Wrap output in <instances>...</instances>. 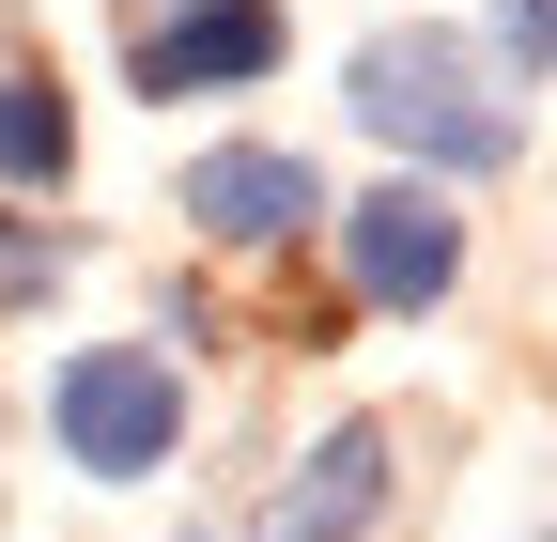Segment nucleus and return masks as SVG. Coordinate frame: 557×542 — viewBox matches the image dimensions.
<instances>
[{
	"instance_id": "f257e3e1",
	"label": "nucleus",
	"mask_w": 557,
	"mask_h": 542,
	"mask_svg": "<svg viewBox=\"0 0 557 542\" xmlns=\"http://www.w3.org/2000/svg\"><path fill=\"white\" fill-rule=\"evenodd\" d=\"M341 109H357L418 186H465V171H511V156H527L511 94H480L465 32H372L357 62H341Z\"/></svg>"
},
{
	"instance_id": "f03ea898",
	"label": "nucleus",
	"mask_w": 557,
	"mask_h": 542,
	"mask_svg": "<svg viewBox=\"0 0 557 542\" xmlns=\"http://www.w3.org/2000/svg\"><path fill=\"white\" fill-rule=\"evenodd\" d=\"M47 434L78 481H156V465L186 449V372L156 342H78L47 372Z\"/></svg>"
},
{
	"instance_id": "7ed1b4c3",
	"label": "nucleus",
	"mask_w": 557,
	"mask_h": 542,
	"mask_svg": "<svg viewBox=\"0 0 557 542\" xmlns=\"http://www.w3.org/2000/svg\"><path fill=\"white\" fill-rule=\"evenodd\" d=\"M325 233H341V280H357L372 310H434L465 280V218H449V186H372V201H325Z\"/></svg>"
},
{
	"instance_id": "20e7f679",
	"label": "nucleus",
	"mask_w": 557,
	"mask_h": 542,
	"mask_svg": "<svg viewBox=\"0 0 557 542\" xmlns=\"http://www.w3.org/2000/svg\"><path fill=\"white\" fill-rule=\"evenodd\" d=\"M171 218L201 248H295V233H325V171L295 140H218V156H186Z\"/></svg>"
},
{
	"instance_id": "39448f33",
	"label": "nucleus",
	"mask_w": 557,
	"mask_h": 542,
	"mask_svg": "<svg viewBox=\"0 0 557 542\" xmlns=\"http://www.w3.org/2000/svg\"><path fill=\"white\" fill-rule=\"evenodd\" d=\"M372 512H387V419H341L263 481L248 542H372Z\"/></svg>"
},
{
	"instance_id": "423d86ee",
	"label": "nucleus",
	"mask_w": 557,
	"mask_h": 542,
	"mask_svg": "<svg viewBox=\"0 0 557 542\" xmlns=\"http://www.w3.org/2000/svg\"><path fill=\"white\" fill-rule=\"evenodd\" d=\"M124 78L139 94H248V78H278V0H171L156 32L124 47Z\"/></svg>"
},
{
	"instance_id": "0eeeda50",
	"label": "nucleus",
	"mask_w": 557,
	"mask_h": 542,
	"mask_svg": "<svg viewBox=\"0 0 557 542\" xmlns=\"http://www.w3.org/2000/svg\"><path fill=\"white\" fill-rule=\"evenodd\" d=\"M62 171H78V109H62V78L0 62V186H62Z\"/></svg>"
},
{
	"instance_id": "6e6552de",
	"label": "nucleus",
	"mask_w": 557,
	"mask_h": 542,
	"mask_svg": "<svg viewBox=\"0 0 557 542\" xmlns=\"http://www.w3.org/2000/svg\"><path fill=\"white\" fill-rule=\"evenodd\" d=\"M62 263H78V233H47V218H0V310H32Z\"/></svg>"
},
{
	"instance_id": "1a4fd4ad",
	"label": "nucleus",
	"mask_w": 557,
	"mask_h": 542,
	"mask_svg": "<svg viewBox=\"0 0 557 542\" xmlns=\"http://www.w3.org/2000/svg\"><path fill=\"white\" fill-rule=\"evenodd\" d=\"M496 47H511V78H557V0H496Z\"/></svg>"
}]
</instances>
